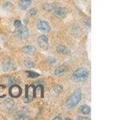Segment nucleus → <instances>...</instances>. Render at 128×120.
Segmentation results:
<instances>
[{"label": "nucleus", "instance_id": "f257e3e1", "mask_svg": "<svg viewBox=\"0 0 128 120\" xmlns=\"http://www.w3.org/2000/svg\"><path fill=\"white\" fill-rule=\"evenodd\" d=\"M81 98H82L81 90H79V89L76 90V91H75V92L70 96L67 101H66V107L69 108V109L75 107L76 105L81 101Z\"/></svg>", "mask_w": 128, "mask_h": 120}, {"label": "nucleus", "instance_id": "f03ea898", "mask_svg": "<svg viewBox=\"0 0 128 120\" xmlns=\"http://www.w3.org/2000/svg\"><path fill=\"white\" fill-rule=\"evenodd\" d=\"M89 77V71L87 68H78L72 74V79L75 82H83Z\"/></svg>", "mask_w": 128, "mask_h": 120}, {"label": "nucleus", "instance_id": "7ed1b4c3", "mask_svg": "<svg viewBox=\"0 0 128 120\" xmlns=\"http://www.w3.org/2000/svg\"><path fill=\"white\" fill-rule=\"evenodd\" d=\"M14 35H16L18 38L24 39V38H26L29 36V30L27 29V27H26V26H23L22 25L16 29V31H14Z\"/></svg>", "mask_w": 128, "mask_h": 120}, {"label": "nucleus", "instance_id": "20e7f679", "mask_svg": "<svg viewBox=\"0 0 128 120\" xmlns=\"http://www.w3.org/2000/svg\"><path fill=\"white\" fill-rule=\"evenodd\" d=\"M37 28H38V30H39V31H41L42 32H49L51 29L50 24L45 20L39 21L37 23Z\"/></svg>", "mask_w": 128, "mask_h": 120}, {"label": "nucleus", "instance_id": "39448f33", "mask_svg": "<svg viewBox=\"0 0 128 120\" xmlns=\"http://www.w3.org/2000/svg\"><path fill=\"white\" fill-rule=\"evenodd\" d=\"M38 43L39 45V47L42 49H47L48 48V38L46 35H40L38 38Z\"/></svg>", "mask_w": 128, "mask_h": 120}, {"label": "nucleus", "instance_id": "423d86ee", "mask_svg": "<svg viewBox=\"0 0 128 120\" xmlns=\"http://www.w3.org/2000/svg\"><path fill=\"white\" fill-rule=\"evenodd\" d=\"M21 93H22V90L19 86L16 85H13L10 88V94L12 97H19L21 95Z\"/></svg>", "mask_w": 128, "mask_h": 120}, {"label": "nucleus", "instance_id": "0eeeda50", "mask_svg": "<svg viewBox=\"0 0 128 120\" xmlns=\"http://www.w3.org/2000/svg\"><path fill=\"white\" fill-rule=\"evenodd\" d=\"M13 66H14V62H12L10 59H7L4 60L3 62H2V68L4 71H8L13 68Z\"/></svg>", "mask_w": 128, "mask_h": 120}, {"label": "nucleus", "instance_id": "6e6552de", "mask_svg": "<svg viewBox=\"0 0 128 120\" xmlns=\"http://www.w3.org/2000/svg\"><path fill=\"white\" fill-rule=\"evenodd\" d=\"M54 14L57 18H63L64 16L66 15V10L63 7H57L54 8Z\"/></svg>", "mask_w": 128, "mask_h": 120}, {"label": "nucleus", "instance_id": "1a4fd4ad", "mask_svg": "<svg viewBox=\"0 0 128 120\" xmlns=\"http://www.w3.org/2000/svg\"><path fill=\"white\" fill-rule=\"evenodd\" d=\"M23 50L24 53L27 54V55H34V54L36 52V49L34 46H30V45H28V46H25L23 48Z\"/></svg>", "mask_w": 128, "mask_h": 120}, {"label": "nucleus", "instance_id": "9d476101", "mask_svg": "<svg viewBox=\"0 0 128 120\" xmlns=\"http://www.w3.org/2000/svg\"><path fill=\"white\" fill-rule=\"evenodd\" d=\"M32 2V0H20L19 6L22 10H26V8H28L30 4Z\"/></svg>", "mask_w": 128, "mask_h": 120}, {"label": "nucleus", "instance_id": "9b49d317", "mask_svg": "<svg viewBox=\"0 0 128 120\" xmlns=\"http://www.w3.org/2000/svg\"><path fill=\"white\" fill-rule=\"evenodd\" d=\"M57 50L58 52L62 54V55H69L70 53V50L66 46H63V45H60L57 47Z\"/></svg>", "mask_w": 128, "mask_h": 120}, {"label": "nucleus", "instance_id": "f8f14e48", "mask_svg": "<svg viewBox=\"0 0 128 120\" xmlns=\"http://www.w3.org/2000/svg\"><path fill=\"white\" fill-rule=\"evenodd\" d=\"M79 110H80V112L82 114H83V115H88V114L90 112V107H88L87 105H83V106H82L79 108Z\"/></svg>", "mask_w": 128, "mask_h": 120}, {"label": "nucleus", "instance_id": "ddd939ff", "mask_svg": "<svg viewBox=\"0 0 128 120\" xmlns=\"http://www.w3.org/2000/svg\"><path fill=\"white\" fill-rule=\"evenodd\" d=\"M66 71V67H64V66H60V67H58L55 71H54V74H56V75H60V74H63L64 72Z\"/></svg>", "mask_w": 128, "mask_h": 120}, {"label": "nucleus", "instance_id": "4468645a", "mask_svg": "<svg viewBox=\"0 0 128 120\" xmlns=\"http://www.w3.org/2000/svg\"><path fill=\"white\" fill-rule=\"evenodd\" d=\"M55 7H54L53 4H49V3H47L43 6V9L47 11H53Z\"/></svg>", "mask_w": 128, "mask_h": 120}, {"label": "nucleus", "instance_id": "2eb2a0df", "mask_svg": "<svg viewBox=\"0 0 128 120\" xmlns=\"http://www.w3.org/2000/svg\"><path fill=\"white\" fill-rule=\"evenodd\" d=\"M26 73L27 74V75H28V77L30 78V79H31V78L32 79H35V78H37V77L39 76V74L38 73H36V72H35V71H26Z\"/></svg>", "mask_w": 128, "mask_h": 120}, {"label": "nucleus", "instance_id": "dca6fc26", "mask_svg": "<svg viewBox=\"0 0 128 120\" xmlns=\"http://www.w3.org/2000/svg\"><path fill=\"white\" fill-rule=\"evenodd\" d=\"M26 117H27V115H26V114L22 112V111H20L17 114V118L19 119H26Z\"/></svg>", "mask_w": 128, "mask_h": 120}, {"label": "nucleus", "instance_id": "f3484780", "mask_svg": "<svg viewBox=\"0 0 128 120\" xmlns=\"http://www.w3.org/2000/svg\"><path fill=\"white\" fill-rule=\"evenodd\" d=\"M24 65H25L26 67H28V68H31V67H35V63L32 61H30V60H27V61H26L25 62H24Z\"/></svg>", "mask_w": 128, "mask_h": 120}, {"label": "nucleus", "instance_id": "a211bd4d", "mask_svg": "<svg viewBox=\"0 0 128 120\" xmlns=\"http://www.w3.org/2000/svg\"><path fill=\"white\" fill-rule=\"evenodd\" d=\"M38 13V10L36 8H32V9H30V10L28 12V14H30V16H35Z\"/></svg>", "mask_w": 128, "mask_h": 120}, {"label": "nucleus", "instance_id": "6ab92c4d", "mask_svg": "<svg viewBox=\"0 0 128 120\" xmlns=\"http://www.w3.org/2000/svg\"><path fill=\"white\" fill-rule=\"evenodd\" d=\"M22 25H23V24H22V22H21L20 20H15L14 22V26L16 28L19 27V26H21Z\"/></svg>", "mask_w": 128, "mask_h": 120}, {"label": "nucleus", "instance_id": "aec40b11", "mask_svg": "<svg viewBox=\"0 0 128 120\" xmlns=\"http://www.w3.org/2000/svg\"><path fill=\"white\" fill-rule=\"evenodd\" d=\"M62 89H63V87L60 85H56L55 86H54V91H55V92H60L61 91H62Z\"/></svg>", "mask_w": 128, "mask_h": 120}, {"label": "nucleus", "instance_id": "412c9836", "mask_svg": "<svg viewBox=\"0 0 128 120\" xmlns=\"http://www.w3.org/2000/svg\"><path fill=\"white\" fill-rule=\"evenodd\" d=\"M54 119H62V118H60V116H56V118H54Z\"/></svg>", "mask_w": 128, "mask_h": 120}]
</instances>
